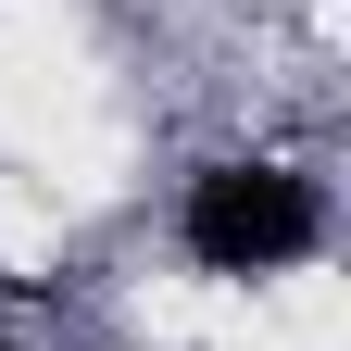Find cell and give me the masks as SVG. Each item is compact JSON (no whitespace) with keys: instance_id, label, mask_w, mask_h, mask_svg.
<instances>
[{"instance_id":"obj_1","label":"cell","mask_w":351,"mask_h":351,"mask_svg":"<svg viewBox=\"0 0 351 351\" xmlns=\"http://www.w3.org/2000/svg\"><path fill=\"white\" fill-rule=\"evenodd\" d=\"M176 239L201 276H289L326 251V189L301 163H201L176 201Z\"/></svg>"}]
</instances>
